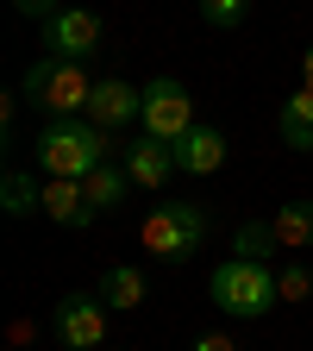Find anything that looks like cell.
<instances>
[{
	"instance_id": "cell-1",
	"label": "cell",
	"mask_w": 313,
	"mask_h": 351,
	"mask_svg": "<svg viewBox=\"0 0 313 351\" xmlns=\"http://www.w3.org/2000/svg\"><path fill=\"white\" fill-rule=\"evenodd\" d=\"M101 163H113V138L95 119H51L38 132V169L44 176H69V182H88Z\"/></svg>"
},
{
	"instance_id": "cell-2",
	"label": "cell",
	"mask_w": 313,
	"mask_h": 351,
	"mask_svg": "<svg viewBox=\"0 0 313 351\" xmlns=\"http://www.w3.org/2000/svg\"><path fill=\"white\" fill-rule=\"evenodd\" d=\"M207 289H213V307H219V314H238V320H257V314H270V307L282 301L276 295V270H270V263H257V257H226Z\"/></svg>"
},
{
	"instance_id": "cell-3",
	"label": "cell",
	"mask_w": 313,
	"mask_h": 351,
	"mask_svg": "<svg viewBox=\"0 0 313 351\" xmlns=\"http://www.w3.org/2000/svg\"><path fill=\"white\" fill-rule=\"evenodd\" d=\"M25 101H38L51 119H82L88 113V101H95V82H88V69L82 63H63V57H38L32 69H25Z\"/></svg>"
},
{
	"instance_id": "cell-4",
	"label": "cell",
	"mask_w": 313,
	"mask_h": 351,
	"mask_svg": "<svg viewBox=\"0 0 313 351\" xmlns=\"http://www.w3.org/2000/svg\"><path fill=\"white\" fill-rule=\"evenodd\" d=\"M207 239V213L188 207V201H157L138 226V245L157 257V263H188Z\"/></svg>"
},
{
	"instance_id": "cell-5",
	"label": "cell",
	"mask_w": 313,
	"mask_h": 351,
	"mask_svg": "<svg viewBox=\"0 0 313 351\" xmlns=\"http://www.w3.org/2000/svg\"><path fill=\"white\" fill-rule=\"evenodd\" d=\"M195 125H201V119H195V95H188L182 82H169V75L145 82V113H138V132H151V138H163V145H182Z\"/></svg>"
},
{
	"instance_id": "cell-6",
	"label": "cell",
	"mask_w": 313,
	"mask_h": 351,
	"mask_svg": "<svg viewBox=\"0 0 313 351\" xmlns=\"http://www.w3.org/2000/svg\"><path fill=\"white\" fill-rule=\"evenodd\" d=\"M44 44H51V57H63V63L101 57V19L88 7H57L51 19H44Z\"/></svg>"
},
{
	"instance_id": "cell-7",
	"label": "cell",
	"mask_w": 313,
	"mask_h": 351,
	"mask_svg": "<svg viewBox=\"0 0 313 351\" xmlns=\"http://www.w3.org/2000/svg\"><path fill=\"white\" fill-rule=\"evenodd\" d=\"M57 339L69 351H101L107 345V301L101 295H63L57 301Z\"/></svg>"
},
{
	"instance_id": "cell-8",
	"label": "cell",
	"mask_w": 313,
	"mask_h": 351,
	"mask_svg": "<svg viewBox=\"0 0 313 351\" xmlns=\"http://www.w3.org/2000/svg\"><path fill=\"white\" fill-rule=\"evenodd\" d=\"M138 113H145V88L107 75V82H95V101H88L82 119H95L101 132H119V125H138Z\"/></svg>"
},
{
	"instance_id": "cell-9",
	"label": "cell",
	"mask_w": 313,
	"mask_h": 351,
	"mask_svg": "<svg viewBox=\"0 0 313 351\" xmlns=\"http://www.w3.org/2000/svg\"><path fill=\"white\" fill-rule=\"evenodd\" d=\"M125 176H132V189H163L169 176H175V145L151 138V132H138V145H125L119 151Z\"/></svg>"
},
{
	"instance_id": "cell-10",
	"label": "cell",
	"mask_w": 313,
	"mask_h": 351,
	"mask_svg": "<svg viewBox=\"0 0 313 351\" xmlns=\"http://www.w3.org/2000/svg\"><path fill=\"white\" fill-rule=\"evenodd\" d=\"M219 163H226V132H213V125H195L175 145V169H188V176H213Z\"/></svg>"
},
{
	"instance_id": "cell-11",
	"label": "cell",
	"mask_w": 313,
	"mask_h": 351,
	"mask_svg": "<svg viewBox=\"0 0 313 351\" xmlns=\"http://www.w3.org/2000/svg\"><path fill=\"white\" fill-rule=\"evenodd\" d=\"M44 213L57 219V226H88V189L69 182V176H44Z\"/></svg>"
},
{
	"instance_id": "cell-12",
	"label": "cell",
	"mask_w": 313,
	"mask_h": 351,
	"mask_svg": "<svg viewBox=\"0 0 313 351\" xmlns=\"http://www.w3.org/2000/svg\"><path fill=\"white\" fill-rule=\"evenodd\" d=\"M107 307H125V314H132V307H145L151 301V282L138 276V270H132V263H113V270L101 276V289H95Z\"/></svg>"
},
{
	"instance_id": "cell-13",
	"label": "cell",
	"mask_w": 313,
	"mask_h": 351,
	"mask_svg": "<svg viewBox=\"0 0 313 351\" xmlns=\"http://www.w3.org/2000/svg\"><path fill=\"white\" fill-rule=\"evenodd\" d=\"M82 189H88V207H95V213H113V207L132 195V176H125V163L113 157V163H101L95 176H88Z\"/></svg>"
},
{
	"instance_id": "cell-14",
	"label": "cell",
	"mask_w": 313,
	"mask_h": 351,
	"mask_svg": "<svg viewBox=\"0 0 313 351\" xmlns=\"http://www.w3.org/2000/svg\"><path fill=\"white\" fill-rule=\"evenodd\" d=\"M270 232H276L282 251H307V245H313V201H288V207L270 219Z\"/></svg>"
},
{
	"instance_id": "cell-15",
	"label": "cell",
	"mask_w": 313,
	"mask_h": 351,
	"mask_svg": "<svg viewBox=\"0 0 313 351\" xmlns=\"http://www.w3.org/2000/svg\"><path fill=\"white\" fill-rule=\"evenodd\" d=\"M282 138H288V151H313V88L288 95V107H282Z\"/></svg>"
},
{
	"instance_id": "cell-16",
	"label": "cell",
	"mask_w": 313,
	"mask_h": 351,
	"mask_svg": "<svg viewBox=\"0 0 313 351\" xmlns=\"http://www.w3.org/2000/svg\"><path fill=\"white\" fill-rule=\"evenodd\" d=\"M195 7H201V19H207V25H219V32H226V25H245L251 0H195Z\"/></svg>"
},
{
	"instance_id": "cell-17",
	"label": "cell",
	"mask_w": 313,
	"mask_h": 351,
	"mask_svg": "<svg viewBox=\"0 0 313 351\" xmlns=\"http://www.w3.org/2000/svg\"><path fill=\"white\" fill-rule=\"evenodd\" d=\"M32 207H44V189H32V176H7V213H32Z\"/></svg>"
},
{
	"instance_id": "cell-18",
	"label": "cell",
	"mask_w": 313,
	"mask_h": 351,
	"mask_svg": "<svg viewBox=\"0 0 313 351\" xmlns=\"http://www.w3.org/2000/svg\"><path fill=\"white\" fill-rule=\"evenodd\" d=\"M270 251H282L270 226H245V232H238V257H257V263H270Z\"/></svg>"
},
{
	"instance_id": "cell-19",
	"label": "cell",
	"mask_w": 313,
	"mask_h": 351,
	"mask_svg": "<svg viewBox=\"0 0 313 351\" xmlns=\"http://www.w3.org/2000/svg\"><path fill=\"white\" fill-rule=\"evenodd\" d=\"M276 295L282 301H307L313 295V276L301 270V263H288V270H276Z\"/></svg>"
},
{
	"instance_id": "cell-20",
	"label": "cell",
	"mask_w": 313,
	"mask_h": 351,
	"mask_svg": "<svg viewBox=\"0 0 313 351\" xmlns=\"http://www.w3.org/2000/svg\"><path fill=\"white\" fill-rule=\"evenodd\" d=\"M195 351H238V345H232L226 332H201V339H195Z\"/></svg>"
},
{
	"instance_id": "cell-21",
	"label": "cell",
	"mask_w": 313,
	"mask_h": 351,
	"mask_svg": "<svg viewBox=\"0 0 313 351\" xmlns=\"http://www.w3.org/2000/svg\"><path fill=\"white\" fill-rule=\"evenodd\" d=\"M19 13H25V19H51L57 0H19Z\"/></svg>"
},
{
	"instance_id": "cell-22",
	"label": "cell",
	"mask_w": 313,
	"mask_h": 351,
	"mask_svg": "<svg viewBox=\"0 0 313 351\" xmlns=\"http://www.w3.org/2000/svg\"><path fill=\"white\" fill-rule=\"evenodd\" d=\"M301 88H313V44L301 51Z\"/></svg>"
}]
</instances>
